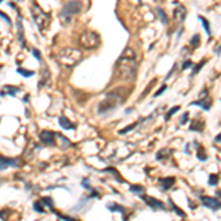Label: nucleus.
<instances>
[{
    "mask_svg": "<svg viewBox=\"0 0 221 221\" xmlns=\"http://www.w3.org/2000/svg\"><path fill=\"white\" fill-rule=\"evenodd\" d=\"M33 55H34V58H35V59H38V60L41 62V53H40L37 49H33Z\"/></svg>",
    "mask_w": 221,
    "mask_h": 221,
    "instance_id": "obj_35",
    "label": "nucleus"
},
{
    "mask_svg": "<svg viewBox=\"0 0 221 221\" xmlns=\"http://www.w3.org/2000/svg\"><path fill=\"white\" fill-rule=\"evenodd\" d=\"M218 183V175L217 174H211L209 175V180H208V184L209 186H215Z\"/></svg>",
    "mask_w": 221,
    "mask_h": 221,
    "instance_id": "obj_27",
    "label": "nucleus"
},
{
    "mask_svg": "<svg viewBox=\"0 0 221 221\" xmlns=\"http://www.w3.org/2000/svg\"><path fill=\"white\" fill-rule=\"evenodd\" d=\"M49 78H50V74H49V71H47L46 68H44V69H43V78H41V83L38 84V88H41L44 84H46V83L49 81Z\"/></svg>",
    "mask_w": 221,
    "mask_h": 221,
    "instance_id": "obj_18",
    "label": "nucleus"
},
{
    "mask_svg": "<svg viewBox=\"0 0 221 221\" xmlns=\"http://www.w3.org/2000/svg\"><path fill=\"white\" fill-rule=\"evenodd\" d=\"M186 8L184 6H177L175 9H174V12H172V16H174V19L175 21H184V18H186Z\"/></svg>",
    "mask_w": 221,
    "mask_h": 221,
    "instance_id": "obj_12",
    "label": "nucleus"
},
{
    "mask_svg": "<svg viewBox=\"0 0 221 221\" xmlns=\"http://www.w3.org/2000/svg\"><path fill=\"white\" fill-rule=\"evenodd\" d=\"M84 5L81 0H68L65 3V6L62 8V12H60V22L63 25H68L72 22L74 16H77L81 10H83Z\"/></svg>",
    "mask_w": 221,
    "mask_h": 221,
    "instance_id": "obj_4",
    "label": "nucleus"
},
{
    "mask_svg": "<svg viewBox=\"0 0 221 221\" xmlns=\"http://www.w3.org/2000/svg\"><path fill=\"white\" fill-rule=\"evenodd\" d=\"M0 16H2V18H3V19H5L6 22H8V24H9V25L12 24V22H10V19H9V16H8L6 13H3V12H0Z\"/></svg>",
    "mask_w": 221,
    "mask_h": 221,
    "instance_id": "obj_39",
    "label": "nucleus"
},
{
    "mask_svg": "<svg viewBox=\"0 0 221 221\" xmlns=\"http://www.w3.org/2000/svg\"><path fill=\"white\" fill-rule=\"evenodd\" d=\"M58 217H59L60 220H66V221H71V220H74L72 217H66V215H62V214H58Z\"/></svg>",
    "mask_w": 221,
    "mask_h": 221,
    "instance_id": "obj_40",
    "label": "nucleus"
},
{
    "mask_svg": "<svg viewBox=\"0 0 221 221\" xmlns=\"http://www.w3.org/2000/svg\"><path fill=\"white\" fill-rule=\"evenodd\" d=\"M125 97H127L125 88H115V90H112L110 93H108L106 97H105L102 102H99L97 112H99V114L110 112V110H114L120 103H122Z\"/></svg>",
    "mask_w": 221,
    "mask_h": 221,
    "instance_id": "obj_2",
    "label": "nucleus"
},
{
    "mask_svg": "<svg viewBox=\"0 0 221 221\" xmlns=\"http://www.w3.org/2000/svg\"><path fill=\"white\" fill-rule=\"evenodd\" d=\"M34 209H35L37 212H40V214H43V212H44V209H43V206H41V204H40V202H34Z\"/></svg>",
    "mask_w": 221,
    "mask_h": 221,
    "instance_id": "obj_32",
    "label": "nucleus"
},
{
    "mask_svg": "<svg viewBox=\"0 0 221 221\" xmlns=\"http://www.w3.org/2000/svg\"><path fill=\"white\" fill-rule=\"evenodd\" d=\"M83 186H84L85 189H88V190H93V189L90 187V184H88V180H83Z\"/></svg>",
    "mask_w": 221,
    "mask_h": 221,
    "instance_id": "obj_41",
    "label": "nucleus"
},
{
    "mask_svg": "<svg viewBox=\"0 0 221 221\" xmlns=\"http://www.w3.org/2000/svg\"><path fill=\"white\" fill-rule=\"evenodd\" d=\"M199 19H201V22H202V25H204V28H205L206 34H208V35H211V25H209L208 19H206V18H204V16H199Z\"/></svg>",
    "mask_w": 221,
    "mask_h": 221,
    "instance_id": "obj_19",
    "label": "nucleus"
},
{
    "mask_svg": "<svg viewBox=\"0 0 221 221\" xmlns=\"http://www.w3.org/2000/svg\"><path fill=\"white\" fill-rule=\"evenodd\" d=\"M56 137H59L60 139V145H62V149H66V147H69V146H72V143L66 139L65 136H59V134H56Z\"/></svg>",
    "mask_w": 221,
    "mask_h": 221,
    "instance_id": "obj_20",
    "label": "nucleus"
},
{
    "mask_svg": "<svg viewBox=\"0 0 221 221\" xmlns=\"http://www.w3.org/2000/svg\"><path fill=\"white\" fill-rule=\"evenodd\" d=\"M172 208H174V211H175V214H177V215H180V217H184V212H183L181 209H179V208H177L175 205H172Z\"/></svg>",
    "mask_w": 221,
    "mask_h": 221,
    "instance_id": "obj_37",
    "label": "nucleus"
},
{
    "mask_svg": "<svg viewBox=\"0 0 221 221\" xmlns=\"http://www.w3.org/2000/svg\"><path fill=\"white\" fill-rule=\"evenodd\" d=\"M55 134H56V133H53V131H50V130H43V131L40 133V140H41L44 145H47V146H55V145H56Z\"/></svg>",
    "mask_w": 221,
    "mask_h": 221,
    "instance_id": "obj_7",
    "label": "nucleus"
},
{
    "mask_svg": "<svg viewBox=\"0 0 221 221\" xmlns=\"http://www.w3.org/2000/svg\"><path fill=\"white\" fill-rule=\"evenodd\" d=\"M199 41H201V37H199V34H195V35L190 38V46H192V47H197V46H199Z\"/></svg>",
    "mask_w": 221,
    "mask_h": 221,
    "instance_id": "obj_22",
    "label": "nucleus"
},
{
    "mask_svg": "<svg viewBox=\"0 0 221 221\" xmlns=\"http://www.w3.org/2000/svg\"><path fill=\"white\" fill-rule=\"evenodd\" d=\"M215 53H217V55H220V46H217V49H215Z\"/></svg>",
    "mask_w": 221,
    "mask_h": 221,
    "instance_id": "obj_44",
    "label": "nucleus"
},
{
    "mask_svg": "<svg viewBox=\"0 0 221 221\" xmlns=\"http://www.w3.org/2000/svg\"><path fill=\"white\" fill-rule=\"evenodd\" d=\"M136 125H137V122H136V124H130L128 127H125V128H122V130L120 131V134H125V133H128V131H131V130H134Z\"/></svg>",
    "mask_w": 221,
    "mask_h": 221,
    "instance_id": "obj_29",
    "label": "nucleus"
},
{
    "mask_svg": "<svg viewBox=\"0 0 221 221\" xmlns=\"http://www.w3.org/2000/svg\"><path fill=\"white\" fill-rule=\"evenodd\" d=\"M16 93H18V87H13V85H5L2 90H0V96H6V95L15 96Z\"/></svg>",
    "mask_w": 221,
    "mask_h": 221,
    "instance_id": "obj_14",
    "label": "nucleus"
},
{
    "mask_svg": "<svg viewBox=\"0 0 221 221\" xmlns=\"http://www.w3.org/2000/svg\"><path fill=\"white\" fill-rule=\"evenodd\" d=\"M158 181H159L162 190H168V189H171V187L174 186L175 179H174V177H162V179H159Z\"/></svg>",
    "mask_w": 221,
    "mask_h": 221,
    "instance_id": "obj_11",
    "label": "nucleus"
},
{
    "mask_svg": "<svg viewBox=\"0 0 221 221\" xmlns=\"http://www.w3.org/2000/svg\"><path fill=\"white\" fill-rule=\"evenodd\" d=\"M31 15H33V19H34V22H35V25L38 27V30L41 31V33H44L47 30V27H49V24H50V15L49 13H46L44 12L38 5H35V3H33L31 5Z\"/></svg>",
    "mask_w": 221,
    "mask_h": 221,
    "instance_id": "obj_5",
    "label": "nucleus"
},
{
    "mask_svg": "<svg viewBox=\"0 0 221 221\" xmlns=\"http://www.w3.org/2000/svg\"><path fill=\"white\" fill-rule=\"evenodd\" d=\"M190 130H193V131H202V130H204V122L193 121L192 125H190Z\"/></svg>",
    "mask_w": 221,
    "mask_h": 221,
    "instance_id": "obj_21",
    "label": "nucleus"
},
{
    "mask_svg": "<svg viewBox=\"0 0 221 221\" xmlns=\"http://www.w3.org/2000/svg\"><path fill=\"white\" fill-rule=\"evenodd\" d=\"M59 124H60V127L65 128V130H74V128H75V124H72L65 115H62V117L59 118Z\"/></svg>",
    "mask_w": 221,
    "mask_h": 221,
    "instance_id": "obj_13",
    "label": "nucleus"
},
{
    "mask_svg": "<svg viewBox=\"0 0 221 221\" xmlns=\"http://www.w3.org/2000/svg\"><path fill=\"white\" fill-rule=\"evenodd\" d=\"M137 55L131 47H125L121 58L115 63V77L117 80L130 81L134 80L137 75Z\"/></svg>",
    "mask_w": 221,
    "mask_h": 221,
    "instance_id": "obj_1",
    "label": "nucleus"
},
{
    "mask_svg": "<svg viewBox=\"0 0 221 221\" xmlns=\"http://www.w3.org/2000/svg\"><path fill=\"white\" fill-rule=\"evenodd\" d=\"M83 60V52L75 47H65L58 55V62L65 68H74Z\"/></svg>",
    "mask_w": 221,
    "mask_h": 221,
    "instance_id": "obj_3",
    "label": "nucleus"
},
{
    "mask_svg": "<svg viewBox=\"0 0 221 221\" xmlns=\"http://www.w3.org/2000/svg\"><path fill=\"white\" fill-rule=\"evenodd\" d=\"M142 199H143V201H145L150 208H153V209H165L164 202L158 201V199H155V197H150V196H142Z\"/></svg>",
    "mask_w": 221,
    "mask_h": 221,
    "instance_id": "obj_9",
    "label": "nucleus"
},
{
    "mask_svg": "<svg viewBox=\"0 0 221 221\" xmlns=\"http://www.w3.org/2000/svg\"><path fill=\"white\" fill-rule=\"evenodd\" d=\"M187 118H189V114L186 112V114H183V117H181V120H180V124L181 125H184L186 124V121H187Z\"/></svg>",
    "mask_w": 221,
    "mask_h": 221,
    "instance_id": "obj_38",
    "label": "nucleus"
},
{
    "mask_svg": "<svg viewBox=\"0 0 221 221\" xmlns=\"http://www.w3.org/2000/svg\"><path fill=\"white\" fill-rule=\"evenodd\" d=\"M108 209H109V211H118V212L124 214V209H122L120 205H117V204H108Z\"/></svg>",
    "mask_w": 221,
    "mask_h": 221,
    "instance_id": "obj_24",
    "label": "nucleus"
},
{
    "mask_svg": "<svg viewBox=\"0 0 221 221\" xmlns=\"http://www.w3.org/2000/svg\"><path fill=\"white\" fill-rule=\"evenodd\" d=\"M16 24H18V38L21 40L22 47H25V40H24V27H22V21H21V19H18V21H16Z\"/></svg>",
    "mask_w": 221,
    "mask_h": 221,
    "instance_id": "obj_15",
    "label": "nucleus"
},
{
    "mask_svg": "<svg viewBox=\"0 0 221 221\" xmlns=\"http://www.w3.org/2000/svg\"><path fill=\"white\" fill-rule=\"evenodd\" d=\"M43 202H44V204H46L47 206H50V208H53V201H52V199H50V197H43Z\"/></svg>",
    "mask_w": 221,
    "mask_h": 221,
    "instance_id": "obj_34",
    "label": "nucleus"
},
{
    "mask_svg": "<svg viewBox=\"0 0 221 221\" xmlns=\"http://www.w3.org/2000/svg\"><path fill=\"white\" fill-rule=\"evenodd\" d=\"M0 2H3V0H0Z\"/></svg>",
    "mask_w": 221,
    "mask_h": 221,
    "instance_id": "obj_45",
    "label": "nucleus"
},
{
    "mask_svg": "<svg viewBox=\"0 0 221 221\" xmlns=\"http://www.w3.org/2000/svg\"><path fill=\"white\" fill-rule=\"evenodd\" d=\"M197 159L199 161H205L206 159V153L202 152V147H199V150H197Z\"/></svg>",
    "mask_w": 221,
    "mask_h": 221,
    "instance_id": "obj_30",
    "label": "nucleus"
},
{
    "mask_svg": "<svg viewBox=\"0 0 221 221\" xmlns=\"http://www.w3.org/2000/svg\"><path fill=\"white\" fill-rule=\"evenodd\" d=\"M190 66H193V62H192L190 59H187V60H184V63H183L181 68H183V69H187V68H190Z\"/></svg>",
    "mask_w": 221,
    "mask_h": 221,
    "instance_id": "obj_33",
    "label": "nucleus"
},
{
    "mask_svg": "<svg viewBox=\"0 0 221 221\" xmlns=\"http://www.w3.org/2000/svg\"><path fill=\"white\" fill-rule=\"evenodd\" d=\"M18 72L24 77H33L34 75V71H28V69H24V68H18Z\"/></svg>",
    "mask_w": 221,
    "mask_h": 221,
    "instance_id": "obj_26",
    "label": "nucleus"
},
{
    "mask_svg": "<svg viewBox=\"0 0 221 221\" xmlns=\"http://www.w3.org/2000/svg\"><path fill=\"white\" fill-rule=\"evenodd\" d=\"M18 165H19L18 159L0 156V170H6V168H9V167H18Z\"/></svg>",
    "mask_w": 221,
    "mask_h": 221,
    "instance_id": "obj_10",
    "label": "nucleus"
},
{
    "mask_svg": "<svg viewBox=\"0 0 221 221\" xmlns=\"http://www.w3.org/2000/svg\"><path fill=\"white\" fill-rule=\"evenodd\" d=\"M130 192H134V193H142V192H145V187L143 186H130Z\"/></svg>",
    "mask_w": 221,
    "mask_h": 221,
    "instance_id": "obj_28",
    "label": "nucleus"
},
{
    "mask_svg": "<svg viewBox=\"0 0 221 221\" xmlns=\"http://www.w3.org/2000/svg\"><path fill=\"white\" fill-rule=\"evenodd\" d=\"M165 90H167V85H162V87L159 88V90H158L156 93H155V97H156V96H161V95H162V93H164Z\"/></svg>",
    "mask_w": 221,
    "mask_h": 221,
    "instance_id": "obj_36",
    "label": "nucleus"
},
{
    "mask_svg": "<svg viewBox=\"0 0 221 221\" xmlns=\"http://www.w3.org/2000/svg\"><path fill=\"white\" fill-rule=\"evenodd\" d=\"M156 13L161 16V21H162V24H167V22H168V18H167V15H165L164 9H161V8H156Z\"/></svg>",
    "mask_w": 221,
    "mask_h": 221,
    "instance_id": "obj_23",
    "label": "nucleus"
},
{
    "mask_svg": "<svg viewBox=\"0 0 221 221\" xmlns=\"http://www.w3.org/2000/svg\"><path fill=\"white\" fill-rule=\"evenodd\" d=\"M202 204L212 209V211H218L220 209V199H215V197H209V196H202Z\"/></svg>",
    "mask_w": 221,
    "mask_h": 221,
    "instance_id": "obj_8",
    "label": "nucleus"
},
{
    "mask_svg": "<svg viewBox=\"0 0 221 221\" xmlns=\"http://www.w3.org/2000/svg\"><path fill=\"white\" fill-rule=\"evenodd\" d=\"M78 43H80L81 47H84L87 50H93L100 44V37L92 30H85L80 34Z\"/></svg>",
    "mask_w": 221,
    "mask_h": 221,
    "instance_id": "obj_6",
    "label": "nucleus"
},
{
    "mask_svg": "<svg viewBox=\"0 0 221 221\" xmlns=\"http://www.w3.org/2000/svg\"><path fill=\"white\" fill-rule=\"evenodd\" d=\"M179 110H180V106H172V108L168 110V114L165 115V120H170V118H171V117H172L175 112H179Z\"/></svg>",
    "mask_w": 221,
    "mask_h": 221,
    "instance_id": "obj_25",
    "label": "nucleus"
},
{
    "mask_svg": "<svg viewBox=\"0 0 221 221\" xmlns=\"http://www.w3.org/2000/svg\"><path fill=\"white\" fill-rule=\"evenodd\" d=\"M6 212H3V211H0V218H6Z\"/></svg>",
    "mask_w": 221,
    "mask_h": 221,
    "instance_id": "obj_42",
    "label": "nucleus"
},
{
    "mask_svg": "<svg viewBox=\"0 0 221 221\" xmlns=\"http://www.w3.org/2000/svg\"><path fill=\"white\" fill-rule=\"evenodd\" d=\"M28 100H30V96H28V95H27V96H25V97H24V103H27V102H28Z\"/></svg>",
    "mask_w": 221,
    "mask_h": 221,
    "instance_id": "obj_43",
    "label": "nucleus"
},
{
    "mask_svg": "<svg viewBox=\"0 0 221 221\" xmlns=\"http://www.w3.org/2000/svg\"><path fill=\"white\" fill-rule=\"evenodd\" d=\"M170 155H171V149H161L158 153H156V159L158 161H162V159H165V158H168L170 156Z\"/></svg>",
    "mask_w": 221,
    "mask_h": 221,
    "instance_id": "obj_16",
    "label": "nucleus"
},
{
    "mask_svg": "<svg viewBox=\"0 0 221 221\" xmlns=\"http://www.w3.org/2000/svg\"><path fill=\"white\" fill-rule=\"evenodd\" d=\"M190 105L201 106V108H204L205 110H209V109H211V103H209V102H206V100H196V102H192Z\"/></svg>",
    "mask_w": 221,
    "mask_h": 221,
    "instance_id": "obj_17",
    "label": "nucleus"
},
{
    "mask_svg": "<svg viewBox=\"0 0 221 221\" xmlns=\"http://www.w3.org/2000/svg\"><path fill=\"white\" fill-rule=\"evenodd\" d=\"M204 65H205V60H201V62H199V63L195 66V69H193V74H197L199 71H201V68H202Z\"/></svg>",
    "mask_w": 221,
    "mask_h": 221,
    "instance_id": "obj_31",
    "label": "nucleus"
}]
</instances>
